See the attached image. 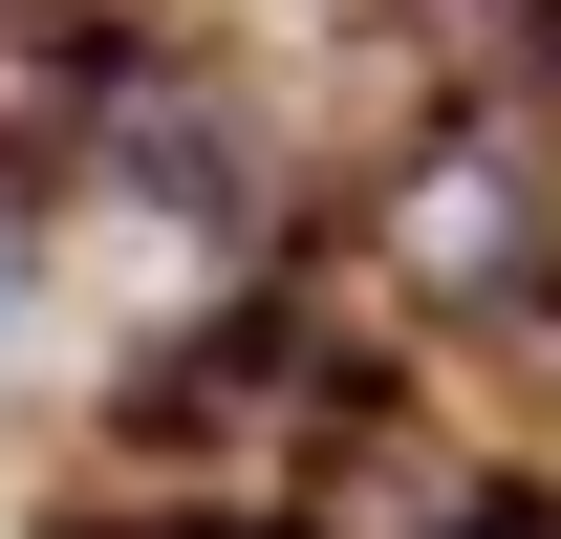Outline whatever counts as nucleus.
I'll return each mask as SVG.
<instances>
[{
  "instance_id": "f257e3e1",
  "label": "nucleus",
  "mask_w": 561,
  "mask_h": 539,
  "mask_svg": "<svg viewBox=\"0 0 561 539\" xmlns=\"http://www.w3.org/2000/svg\"><path fill=\"white\" fill-rule=\"evenodd\" d=\"M389 260H411L432 302H496V280L540 260V173H518V151H496V130H454V151H411V173H389Z\"/></svg>"
}]
</instances>
